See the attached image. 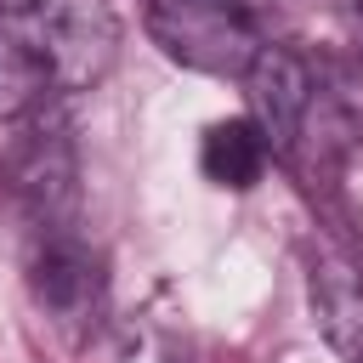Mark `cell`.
I'll list each match as a JSON object with an SVG mask.
<instances>
[{
	"label": "cell",
	"instance_id": "obj_6",
	"mask_svg": "<svg viewBox=\"0 0 363 363\" xmlns=\"http://www.w3.org/2000/svg\"><path fill=\"white\" fill-rule=\"evenodd\" d=\"M312 312H318L323 340L346 363H363V272L352 261L323 255L312 267Z\"/></svg>",
	"mask_w": 363,
	"mask_h": 363
},
{
	"label": "cell",
	"instance_id": "obj_5",
	"mask_svg": "<svg viewBox=\"0 0 363 363\" xmlns=\"http://www.w3.org/2000/svg\"><path fill=\"white\" fill-rule=\"evenodd\" d=\"M11 193L23 199V210L40 221V233H57L68 227L74 216V199H79V170H74V147L68 136L51 125H34L17 153H11Z\"/></svg>",
	"mask_w": 363,
	"mask_h": 363
},
{
	"label": "cell",
	"instance_id": "obj_3",
	"mask_svg": "<svg viewBox=\"0 0 363 363\" xmlns=\"http://www.w3.org/2000/svg\"><path fill=\"white\" fill-rule=\"evenodd\" d=\"M28 289H34V306L45 312V323L62 329L68 340H85L96 329V312H102V267H96V255L68 227L45 233V244L34 250Z\"/></svg>",
	"mask_w": 363,
	"mask_h": 363
},
{
	"label": "cell",
	"instance_id": "obj_8",
	"mask_svg": "<svg viewBox=\"0 0 363 363\" xmlns=\"http://www.w3.org/2000/svg\"><path fill=\"white\" fill-rule=\"evenodd\" d=\"M45 96H57L51 68L17 28L0 23V119H28L45 108Z\"/></svg>",
	"mask_w": 363,
	"mask_h": 363
},
{
	"label": "cell",
	"instance_id": "obj_7",
	"mask_svg": "<svg viewBox=\"0 0 363 363\" xmlns=\"http://www.w3.org/2000/svg\"><path fill=\"white\" fill-rule=\"evenodd\" d=\"M267 159H272V147L255 130V119H216L204 130V147H199V170L216 187H233V193L255 187L261 170H267Z\"/></svg>",
	"mask_w": 363,
	"mask_h": 363
},
{
	"label": "cell",
	"instance_id": "obj_1",
	"mask_svg": "<svg viewBox=\"0 0 363 363\" xmlns=\"http://www.w3.org/2000/svg\"><path fill=\"white\" fill-rule=\"evenodd\" d=\"M0 23L40 51L57 91H91L119 57V17L108 0H0Z\"/></svg>",
	"mask_w": 363,
	"mask_h": 363
},
{
	"label": "cell",
	"instance_id": "obj_4",
	"mask_svg": "<svg viewBox=\"0 0 363 363\" xmlns=\"http://www.w3.org/2000/svg\"><path fill=\"white\" fill-rule=\"evenodd\" d=\"M244 85H250V119L267 136V147L295 153L301 130H306V113L318 102V79H312L306 57L278 45V40H261V51L244 68Z\"/></svg>",
	"mask_w": 363,
	"mask_h": 363
},
{
	"label": "cell",
	"instance_id": "obj_2",
	"mask_svg": "<svg viewBox=\"0 0 363 363\" xmlns=\"http://www.w3.org/2000/svg\"><path fill=\"white\" fill-rule=\"evenodd\" d=\"M267 0H147L153 40L199 74H244L261 51Z\"/></svg>",
	"mask_w": 363,
	"mask_h": 363
}]
</instances>
